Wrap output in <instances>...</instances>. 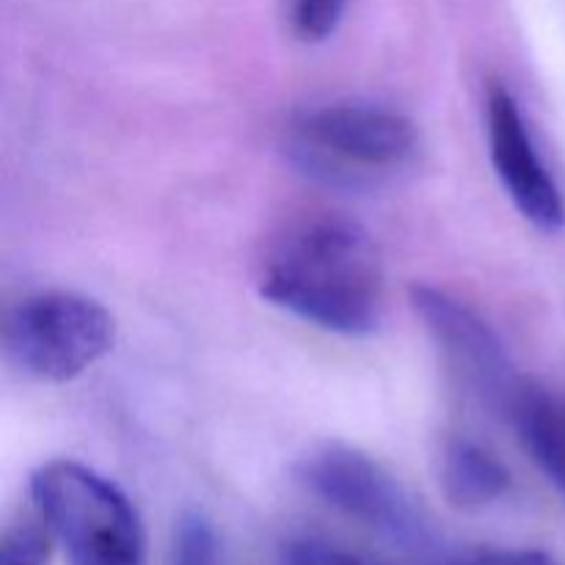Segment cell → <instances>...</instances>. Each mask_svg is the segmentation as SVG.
Masks as SVG:
<instances>
[{
  "label": "cell",
  "instance_id": "6da1fadb",
  "mask_svg": "<svg viewBox=\"0 0 565 565\" xmlns=\"http://www.w3.org/2000/svg\"><path fill=\"white\" fill-rule=\"evenodd\" d=\"M259 290L274 307L340 337L373 334L384 318V265L373 237L340 213L290 221L270 243Z\"/></svg>",
  "mask_w": 565,
  "mask_h": 565
},
{
  "label": "cell",
  "instance_id": "7a4b0ae2",
  "mask_svg": "<svg viewBox=\"0 0 565 565\" xmlns=\"http://www.w3.org/2000/svg\"><path fill=\"white\" fill-rule=\"evenodd\" d=\"M31 500L70 565H143L147 535L119 486L77 461H47L31 475Z\"/></svg>",
  "mask_w": 565,
  "mask_h": 565
},
{
  "label": "cell",
  "instance_id": "3957f363",
  "mask_svg": "<svg viewBox=\"0 0 565 565\" xmlns=\"http://www.w3.org/2000/svg\"><path fill=\"white\" fill-rule=\"evenodd\" d=\"M292 158L329 185L364 188L408 169L419 154L417 125L390 105L329 103L292 127Z\"/></svg>",
  "mask_w": 565,
  "mask_h": 565
},
{
  "label": "cell",
  "instance_id": "277c9868",
  "mask_svg": "<svg viewBox=\"0 0 565 565\" xmlns=\"http://www.w3.org/2000/svg\"><path fill=\"white\" fill-rule=\"evenodd\" d=\"M114 315L83 292L50 290L17 303L6 318L11 367L44 384H66L114 348Z\"/></svg>",
  "mask_w": 565,
  "mask_h": 565
},
{
  "label": "cell",
  "instance_id": "5b68a950",
  "mask_svg": "<svg viewBox=\"0 0 565 565\" xmlns=\"http://www.w3.org/2000/svg\"><path fill=\"white\" fill-rule=\"evenodd\" d=\"M298 480L342 516L397 546H425L430 522L406 486L375 458L345 445H326L298 463Z\"/></svg>",
  "mask_w": 565,
  "mask_h": 565
},
{
  "label": "cell",
  "instance_id": "8992f818",
  "mask_svg": "<svg viewBox=\"0 0 565 565\" xmlns=\"http://www.w3.org/2000/svg\"><path fill=\"white\" fill-rule=\"evenodd\" d=\"M412 307L458 384L486 408L511 419L527 379L519 375L500 334L475 309L430 285L412 287Z\"/></svg>",
  "mask_w": 565,
  "mask_h": 565
},
{
  "label": "cell",
  "instance_id": "52a82bcc",
  "mask_svg": "<svg viewBox=\"0 0 565 565\" xmlns=\"http://www.w3.org/2000/svg\"><path fill=\"white\" fill-rule=\"evenodd\" d=\"M486 125L491 166L513 207L541 232H561L565 226L563 191L535 149L516 97L500 81H491L486 92Z\"/></svg>",
  "mask_w": 565,
  "mask_h": 565
},
{
  "label": "cell",
  "instance_id": "ba28073f",
  "mask_svg": "<svg viewBox=\"0 0 565 565\" xmlns=\"http://www.w3.org/2000/svg\"><path fill=\"white\" fill-rule=\"evenodd\" d=\"M439 483L458 511H483L505 497L511 475L500 458L472 439H450L439 458Z\"/></svg>",
  "mask_w": 565,
  "mask_h": 565
},
{
  "label": "cell",
  "instance_id": "9c48e42d",
  "mask_svg": "<svg viewBox=\"0 0 565 565\" xmlns=\"http://www.w3.org/2000/svg\"><path fill=\"white\" fill-rule=\"evenodd\" d=\"M508 423L541 472L565 494V397L527 381Z\"/></svg>",
  "mask_w": 565,
  "mask_h": 565
},
{
  "label": "cell",
  "instance_id": "30bf717a",
  "mask_svg": "<svg viewBox=\"0 0 565 565\" xmlns=\"http://www.w3.org/2000/svg\"><path fill=\"white\" fill-rule=\"evenodd\" d=\"M53 544V533L36 513V519H20L6 527L0 561L3 565H47Z\"/></svg>",
  "mask_w": 565,
  "mask_h": 565
},
{
  "label": "cell",
  "instance_id": "8fae6325",
  "mask_svg": "<svg viewBox=\"0 0 565 565\" xmlns=\"http://www.w3.org/2000/svg\"><path fill=\"white\" fill-rule=\"evenodd\" d=\"M171 565H224L218 535L199 513L182 519L171 541Z\"/></svg>",
  "mask_w": 565,
  "mask_h": 565
},
{
  "label": "cell",
  "instance_id": "7c38bea8",
  "mask_svg": "<svg viewBox=\"0 0 565 565\" xmlns=\"http://www.w3.org/2000/svg\"><path fill=\"white\" fill-rule=\"evenodd\" d=\"M345 0H292V28L309 44L326 42L337 31Z\"/></svg>",
  "mask_w": 565,
  "mask_h": 565
},
{
  "label": "cell",
  "instance_id": "4fadbf2b",
  "mask_svg": "<svg viewBox=\"0 0 565 565\" xmlns=\"http://www.w3.org/2000/svg\"><path fill=\"white\" fill-rule=\"evenodd\" d=\"M281 565H364L359 557H353L351 552L340 550L334 544H326V541L303 539L292 541L285 552V561Z\"/></svg>",
  "mask_w": 565,
  "mask_h": 565
},
{
  "label": "cell",
  "instance_id": "5bb4252c",
  "mask_svg": "<svg viewBox=\"0 0 565 565\" xmlns=\"http://www.w3.org/2000/svg\"><path fill=\"white\" fill-rule=\"evenodd\" d=\"M445 565H561L546 552H480V555L461 557V561H450Z\"/></svg>",
  "mask_w": 565,
  "mask_h": 565
}]
</instances>
